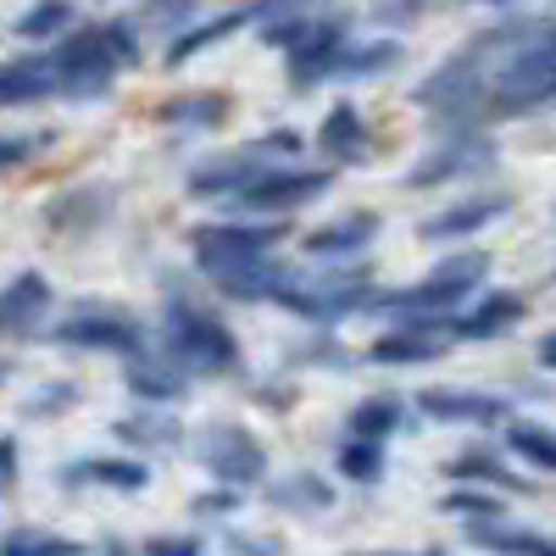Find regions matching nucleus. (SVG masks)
Masks as SVG:
<instances>
[{
	"label": "nucleus",
	"mask_w": 556,
	"mask_h": 556,
	"mask_svg": "<svg viewBox=\"0 0 556 556\" xmlns=\"http://www.w3.org/2000/svg\"><path fill=\"white\" fill-rule=\"evenodd\" d=\"M78 395H84V390H78L73 379H51V384H39V390L23 401V412H28V417H62V412L78 406Z\"/></svg>",
	"instance_id": "obj_38"
},
{
	"label": "nucleus",
	"mask_w": 556,
	"mask_h": 556,
	"mask_svg": "<svg viewBox=\"0 0 556 556\" xmlns=\"http://www.w3.org/2000/svg\"><path fill=\"white\" fill-rule=\"evenodd\" d=\"M473 39L495 62L490 117H523L556 101V17H506Z\"/></svg>",
	"instance_id": "obj_1"
},
{
	"label": "nucleus",
	"mask_w": 556,
	"mask_h": 556,
	"mask_svg": "<svg viewBox=\"0 0 556 556\" xmlns=\"http://www.w3.org/2000/svg\"><path fill=\"white\" fill-rule=\"evenodd\" d=\"M290 262H273V256H256L251 267H240V273H228V278H217V295L223 301H240V306H256V301H278V290L290 285Z\"/></svg>",
	"instance_id": "obj_29"
},
{
	"label": "nucleus",
	"mask_w": 556,
	"mask_h": 556,
	"mask_svg": "<svg viewBox=\"0 0 556 556\" xmlns=\"http://www.w3.org/2000/svg\"><path fill=\"white\" fill-rule=\"evenodd\" d=\"M228 556H285V540L273 534H223Z\"/></svg>",
	"instance_id": "obj_45"
},
{
	"label": "nucleus",
	"mask_w": 556,
	"mask_h": 556,
	"mask_svg": "<svg viewBox=\"0 0 556 556\" xmlns=\"http://www.w3.org/2000/svg\"><path fill=\"white\" fill-rule=\"evenodd\" d=\"M445 479L451 484H484V490H506V495H534V484L513 468V462H501L495 445H473L445 462Z\"/></svg>",
	"instance_id": "obj_25"
},
{
	"label": "nucleus",
	"mask_w": 556,
	"mask_h": 556,
	"mask_svg": "<svg viewBox=\"0 0 556 556\" xmlns=\"http://www.w3.org/2000/svg\"><path fill=\"white\" fill-rule=\"evenodd\" d=\"M401 424H406V401H401V395H367V401H356L351 417H345V429L362 434V440H390Z\"/></svg>",
	"instance_id": "obj_32"
},
{
	"label": "nucleus",
	"mask_w": 556,
	"mask_h": 556,
	"mask_svg": "<svg viewBox=\"0 0 556 556\" xmlns=\"http://www.w3.org/2000/svg\"><path fill=\"white\" fill-rule=\"evenodd\" d=\"M468 7H513V0H468Z\"/></svg>",
	"instance_id": "obj_53"
},
{
	"label": "nucleus",
	"mask_w": 556,
	"mask_h": 556,
	"mask_svg": "<svg viewBox=\"0 0 556 556\" xmlns=\"http://www.w3.org/2000/svg\"><path fill=\"white\" fill-rule=\"evenodd\" d=\"M256 401H262L267 412H290L295 390H290V384H256Z\"/></svg>",
	"instance_id": "obj_48"
},
{
	"label": "nucleus",
	"mask_w": 556,
	"mask_h": 556,
	"mask_svg": "<svg viewBox=\"0 0 556 556\" xmlns=\"http://www.w3.org/2000/svg\"><path fill=\"white\" fill-rule=\"evenodd\" d=\"M73 0H34V7L12 23V34L17 39H28V45H51V39H62L67 28H73Z\"/></svg>",
	"instance_id": "obj_34"
},
{
	"label": "nucleus",
	"mask_w": 556,
	"mask_h": 556,
	"mask_svg": "<svg viewBox=\"0 0 556 556\" xmlns=\"http://www.w3.org/2000/svg\"><path fill=\"white\" fill-rule=\"evenodd\" d=\"M62 96V73L51 51H23L12 62H0V106H34Z\"/></svg>",
	"instance_id": "obj_21"
},
{
	"label": "nucleus",
	"mask_w": 556,
	"mask_h": 556,
	"mask_svg": "<svg viewBox=\"0 0 556 556\" xmlns=\"http://www.w3.org/2000/svg\"><path fill=\"white\" fill-rule=\"evenodd\" d=\"M156 334H162V351H167L178 367H190L195 379H223V374H235V367H240V340H235V329H228L217 312L184 301V295L167 301Z\"/></svg>",
	"instance_id": "obj_3"
},
{
	"label": "nucleus",
	"mask_w": 556,
	"mask_h": 556,
	"mask_svg": "<svg viewBox=\"0 0 556 556\" xmlns=\"http://www.w3.org/2000/svg\"><path fill=\"white\" fill-rule=\"evenodd\" d=\"M468 545H479V551H490V556H556V534L506 523V518L468 523Z\"/></svg>",
	"instance_id": "obj_27"
},
{
	"label": "nucleus",
	"mask_w": 556,
	"mask_h": 556,
	"mask_svg": "<svg viewBox=\"0 0 556 556\" xmlns=\"http://www.w3.org/2000/svg\"><path fill=\"white\" fill-rule=\"evenodd\" d=\"M484 273H490V256L484 251H456V256L434 262L424 278H417V285L384 290L379 295V312L395 317V323H417V329H445L451 334V317L484 290Z\"/></svg>",
	"instance_id": "obj_2"
},
{
	"label": "nucleus",
	"mask_w": 556,
	"mask_h": 556,
	"mask_svg": "<svg viewBox=\"0 0 556 556\" xmlns=\"http://www.w3.org/2000/svg\"><path fill=\"white\" fill-rule=\"evenodd\" d=\"M278 240H285V223H278V217L195 223V228H190V256H195V273L206 278V285H217V278L251 267L256 256H273Z\"/></svg>",
	"instance_id": "obj_6"
},
{
	"label": "nucleus",
	"mask_w": 556,
	"mask_h": 556,
	"mask_svg": "<svg viewBox=\"0 0 556 556\" xmlns=\"http://www.w3.org/2000/svg\"><path fill=\"white\" fill-rule=\"evenodd\" d=\"M195 12H201V0H146V23L156 34H184L195 23Z\"/></svg>",
	"instance_id": "obj_39"
},
{
	"label": "nucleus",
	"mask_w": 556,
	"mask_h": 556,
	"mask_svg": "<svg viewBox=\"0 0 556 556\" xmlns=\"http://www.w3.org/2000/svg\"><path fill=\"white\" fill-rule=\"evenodd\" d=\"M112 201L117 195L106 190V184H73V190H62L51 206H45V228H51V235H89V228H101Z\"/></svg>",
	"instance_id": "obj_24"
},
{
	"label": "nucleus",
	"mask_w": 556,
	"mask_h": 556,
	"mask_svg": "<svg viewBox=\"0 0 556 556\" xmlns=\"http://www.w3.org/2000/svg\"><path fill=\"white\" fill-rule=\"evenodd\" d=\"M513 212V195L506 190H484V195H468V201H451L445 212L424 217L417 223V240H429V245H445V240H468L479 235V228H490L495 217Z\"/></svg>",
	"instance_id": "obj_14"
},
{
	"label": "nucleus",
	"mask_w": 556,
	"mask_h": 556,
	"mask_svg": "<svg viewBox=\"0 0 556 556\" xmlns=\"http://www.w3.org/2000/svg\"><path fill=\"white\" fill-rule=\"evenodd\" d=\"M56 73H62V96L67 101H106L112 96V84L123 73V56H117V45L106 34V23H89V28H67L56 39Z\"/></svg>",
	"instance_id": "obj_7"
},
{
	"label": "nucleus",
	"mask_w": 556,
	"mask_h": 556,
	"mask_svg": "<svg viewBox=\"0 0 556 556\" xmlns=\"http://www.w3.org/2000/svg\"><path fill=\"white\" fill-rule=\"evenodd\" d=\"M334 468H340V479H351V484H362V490H379L384 473H390V451H384V440L351 434V440L334 451Z\"/></svg>",
	"instance_id": "obj_31"
},
{
	"label": "nucleus",
	"mask_w": 556,
	"mask_h": 556,
	"mask_svg": "<svg viewBox=\"0 0 556 556\" xmlns=\"http://www.w3.org/2000/svg\"><path fill=\"white\" fill-rule=\"evenodd\" d=\"M440 513L462 523H484V518H506V501L490 495L484 484H456L451 495H440Z\"/></svg>",
	"instance_id": "obj_36"
},
{
	"label": "nucleus",
	"mask_w": 556,
	"mask_h": 556,
	"mask_svg": "<svg viewBox=\"0 0 556 556\" xmlns=\"http://www.w3.org/2000/svg\"><path fill=\"white\" fill-rule=\"evenodd\" d=\"M156 123H162V128H195V134L223 128V123H228V96H223V89H190V96H167V101L156 106Z\"/></svg>",
	"instance_id": "obj_30"
},
{
	"label": "nucleus",
	"mask_w": 556,
	"mask_h": 556,
	"mask_svg": "<svg viewBox=\"0 0 556 556\" xmlns=\"http://www.w3.org/2000/svg\"><path fill=\"white\" fill-rule=\"evenodd\" d=\"M17 473H23L17 434H0V495H12V490H17Z\"/></svg>",
	"instance_id": "obj_46"
},
{
	"label": "nucleus",
	"mask_w": 556,
	"mask_h": 556,
	"mask_svg": "<svg viewBox=\"0 0 556 556\" xmlns=\"http://www.w3.org/2000/svg\"><path fill=\"white\" fill-rule=\"evenodd\" d=\"M56 479V490H117V495H139L151 484V468L139 456H78V462H67V468H56L51 473Z\"/></svg>",
	"instance_id": "obj_15"
},
{
	"label": "nucleus",
	"mask_w": 556,
	"mask_h": 556,
	"mask_svg": "<svg viewBox=\"0 0 556 556\" xmlns=\"http://www.w3.org/2000/svg\"><path fill=\"white\" fill-rule=\"evenodd\" d=\"M379 285L367 278V267H329V273H290V285L278 290V306L290 317H306L312 329H334V323L356 312H379Z\"/></svg>",
	"instance_id": "obj_4"
},
{
	"label": "nucleus",
	"mask_w": 556,
	"mask_h": 556,
	"mask_svg": "<svg viewBox=\"0 0 556 556\" xmlns=\"http://www.w3.org/2000/svg\"><path fill=\"white\" fill-rule=\"evenodd\" d=\"M123 384H128V395H134V401H151V406H178L184 395H190L195 374H190V367H178L167 351H162V356L139 351V356H128V367H123Z\"/></svg>",
	"instance_id": "obj_18"
},
{
	"label": "nucleus",
	"mask_w": 556,
	"mask_h": 556,
	"mask_svg": "<svg viewBox=\"0 0 556 556\" xmlns=\"http://www.w3.org/2000/svg\"><path fill=\"white\" fill-rule=\"evenodd\" d=\"M112 434H117L128 451H178L184 440H190V429L173 417V406H151V401H139L128 417H117Z\"/></svg>",
	"instance_id": "obj_23"
},
{
	"label": "nucleus",
	"mask_w": 556,
	"mask_h": 556,
	"mask_svg": "<svg viewBox=\"0 0 556 556\" xmlns=\"http://www.w3.org/2000/svg\"><path fill=\"white\" fill-rule=\"evenodd\" d=\"M251 7H256L262 23H267V17H285V12H306L312 0H251Z\"/></svg>",
	"instance_id": "obj_49"
},
{
	"label": "nucleus",
	"mask_w": 556,
	"mask_h": 556,
	"mask_svg": "<svg viewBox=\"0 0 556 556\" xmlns=\"http://www.w3.org/2000/svg\"><path fill=\"white\" fill-rule=\"evenodd\" d=\"M534 356H540V367H551V374H556V329H551V334H540Z\"/></svg>",
	"instance_id": "obj_50"
},
{
	"label": "nucleus",
	"mask_w": 556,
	"mask_h": 556,
	"mask_svg": "<svg viewBox=\"0 0 556 556\" xmlns=\"http://www.w3.org/2000/svg\"><path fill=\"white\" fill-rule=\"evenodd\" d=\"M506 451L540 473H556V429L545 424H506Z\"/></svg>",
	"instance_id": "obj_35"
},
{
	"label": "nucleus",
	"mask_w": 556,
	"mask_h": 556,
	"mask_svg": "<svg viewBox=\"0 0 556 556\" xmlns=\"http://www.w3.org/2000/svg\"><path fill=\"white\" fill-rule=\"evenodd\" d=\"M301 146H306V139L295 128H267L262 139H251V146H235V151H223V156L190 167V184H184V190H190L195 201H235L245 184L262 178L273 162H295Z\"/></svg>",
	"instance_id": "obj_5"
},
{
	"label": "nucleus",
	"mask_w": 556,
	"mask_h": 556,
	"mask_svg": "<svg viewBox=\"0 0 556 556\" xmlns=\"http://www.w3.org/2000/svg\"><path fill=\"white\" fill-rule=\"evenodd\" d=\"M434 556H445V551H434Z\"/></svg>",
	"instance_id": "obj_55"
},
{
	"label": "nucleus",
	"mask_w": 556,
	"mask_h": 556,
	"mask_svg": "<svg viewBox=\"0 0 556 556\" xmlns=\"http://www.w3.org/2000/svg\"><path fill=\"white\" fill-rule=\"evenodd\" d=\"M501 162L495 139L484 128H445V139L417 156L406 173H401V190H440V184H468V178H484L490 167Z\"/></svg>",
	"instance_id": "obj_9"
},
{
	"label": "nucleus",
	"mask_w": 556,
	"mask_h": 556,
	"mask_svg": "<svg viewBox=\"0 0 556 556\" xmlns=\"http://www.w3.org/2000/svg\"><path fill=\"white\" fill-rule=\"evenodd\" d=\"M139 551H146V556H206V540L201 534H156Z\"/></svg>",
	"instance_id": "obj_44"
},
{
	"label": "nucleus",
	"mask_w": 556,
	"mask_h": 556,
	"mask_svg": "<svg viewBox=\"0 0 556 556\" xmlns=\"http://www.w3.org/2000/svg\"><path fill=\"white\" fill-rule=\"evenodd\" d=\"M45 146H51V134H0V173H7V167H23L28 156H39Z\"/></svg>",
	"instance_id": "obj_42"
},
{
	"label": "nucleus",
	"mask_w": 556,
	"mask_h": 556,
	"mask_svg": "<svg viewBox=\"0 0 556 556\" xmlns=\"http://www.w3.org/2000/svg\"><path fill=\"white\" fill-rule=\"evenodd\" d=\"M317 146L334 167H362V162H374V128H367V117L351 101H334L317 123Z\"/></svg>",
	"instance_id": "obj_19"
},
{
	"label": "nucleus",
	"mask_w": 556,
	"mask_h": 556,
	"mask_svg": "<svg viewBox=\"0 0 556 556\" xmlns=\"http://www.w3.org/2000/svg\"><path fill=\"white\" fill-rule=\"evenodd\" d=\"M0 556H89V545L67 534H45V529H12L0 540Z\"/></svg>",
	"instance_id": "obj_37"
},
{
	"label": "nucleus",
	"mask_w": 556,
	"mask_h": 556,
	"mask_svg": "<svg viewBox=\"0 0 556 556\" xmlns=\"http://www.w3.org/2000/svg\"><path fill=\"white\" fill-rule=\"evenodd\" d=\"M429 424H462V429H501L513 417V401L490 390H462V384H429L412 401Z\"/></svg>",
	"instance_id": "obj_13"
},
{
	"label": "nucleus",
	"mask_w": 556,
	"mask_h": 556,
	"mask_svg": "<svg viewBox=\"0 0 556 556\" xmlns=\"http://www.w3.org/2000/svg\"><path fill=\"white\" fill-rule=\"evenodd\" d=\"M356 556H434V551H356Z\"/></svg>",
	"instance_id": "obj_52"
},
{
	"label": "nucleus",
	"mask_w": 556,
	"mask_h": 556,
	"mask_svg": "<svg viewBox=\"0 0 556 556\" xmlns=\"http://www.w3.org/2000/svg\"><path fill=\"white\" fill-rule=\"evenodd\" d=\"M401 67V39H362V45H345L340 56V78H384Z\"/></svg>",
	"instance_id": "obj_33"
},
{
	"label": "nucleus",
	"mask_w": 556,
	"mask_h": 556,
	"mask_svg": "<svg viewBox=\"0 0 556 556\" xmlns=\"http://www.w3.org/2000/svg\"><path fill=\"white\" fill-rule=\"evenodd\" d=\"M51 340L56 345H67V351H101V356H139V351H151V329L139 323L134 312H123V306H106V301H84V306H73L56 329H51Z\"/></svg>",
	"instance_id": "obj_8"
},
{
	"label": "nucleus",
	"mask_w": 556,
	"mask_h": 556,
	"mask_svg": "<svg viewBox=\"0 0 556 556\" xmlns=\"http://www.w3.org/2000/svg\"><path fill=\"white\" fill-rule=\"evenodd\" d=\"M290 362H295V367H356V362H351V351H345L334 334H317V340L295 345V351H290Z\"/></svg>",
	"instance_id": "obj_40"
},
{
	"label": "nucleus",
	"mask_w": 556,
	"mask_h": 556,
	"mask_svg": "<svg viewBox=\"0 0 556 556\" xmlns=\"http://www.w3.org/2000/svg\"><path fill=\"white\" fill-rule=\"evenodd\" d=\"M251 23H262V12L251 7H235V12H217V17H206V23H190L184 34H173V45H167V67H184L190 56H206L212 45H223L228 34H240V28H251Z\"/></svg>",
	"instance_id": "obj_26"
},
{
	"label": "nucleus",
	"mask_w": 556,
	"mask_h": 556,
	"mask_svg": "<svg viewBox=\"0 0 556 556\" xmlns=\"http://www.w3.org/2000/svg\"><path fill=\"white\" fill-rule=\"evenodd\" d=\"M379 228H384L379 212H345V217H334V223L312 228V235L301 240V251L317 256V262H356L362 251H374Z\"/></svg>",
	"instance_id": "obj_16"
},
{
	"label": "nucleus",
	"mask_w": 556,
	"mask_h": 556,
	"mask_svg": "<svg viewBox=\"0 0 556 556\" xmlns=\"http://www.w3.org/2000/svg\"><path fill=\"white\" fill-rule=\"evenodd\" d=\"M96 556H146V551H134L128 540H106V545H101Z\"/></svg>",
	"instance_id": "obj_51"
},
{
	"label": "nucleus",
	"mask_w": 556,
	"mask_h": 556,
	"mask_svg": "<svg viewBox=\"0 0 556 556\" xmlns=\"http://www.w3.org/2000/svg\"><path fill=\"white\" fill-rule=\"evenodd\" d=\"M523 312H529V301L518 290H484L473 306H462L451 317V340H468V345L473 340H501L523 323Z\"/></svg>",
	"instance_id": "obj_17"
},
{
	"label": "nucleus",
	"mask_w": 556,
	"mask_h": 556,
	"mask_svg": "<svg viewBox=\"0 0 556 556\" xmlns=\"http://www.w3.org/2000/svg\"><path fill=\"white\" fill-rule=\"evenodd\" d=\"M345 45H351V17H345V12H323V17H312L306 39L295 45V51H285V62H290V84H295V89H317V84L340 78Z\"/></svg>",
	"instance_id": "obj_12"
},
{
	"label": "nucleus",
	"mask_w": 556,
	"mask_h": 556,
	"mask_svg": "<svg viewBox=\"0 0 556 556\" xmlns=\"http://www.w3.org/2000/svg\"><path fill=\"white\" fill-rule=\"evenodd\" d=\"M0 384H7V362H0Z\"/></svg>",
	"instance_id": "obj_54"
},
{
	"label": "nucleus",
	"mask_w": 556,
	"mask_h": 556,
	"mask_svg": "<svg viewBox=\"0 0 556 556\" xmlns=\"http://www.w3.org/2000/svg\"><path fill=\"white\" fill-rule=\"evenodd\" d=\"M417 17H424V0H384V7H374V23H390V28L417 23Z\"/></svg>",
	"instance_id": "obj_47"
},
{
	"label": "nucleus",
	"mask_w": 556,
	"mask_h": 556,
	"mask_svg": "<svg viewBox=\"0 0 556 556\" xmlns=\"http://www.w3.org/2000/svg\"><path fill=\"white\" fill-rule=\"evenodd\" d=\"M267 501L285 518H323V513H334L340 495H334V484L323 473H285V479L267 484Z\"/></svg>",
	"instance_id": "obj_28"
},
{
	"label": "nucleus",
	"mask_w": 556,
	"mask_h": 556,
	"mask_svg": "<svg viewBox=\"0 0 556 556\" xmlns=\"http://www.w3.org/2000/svg\"><path fill=\"white\" fill-rule=\"evenodd\" d=\"M51 278H45L39 267H23L7 290H0V334H39V317H51Z\"/></svg>",
	"instance_id": "obj_20"
},
{
	"label": "nucleus",
	"mask_w": 556,
	"mask_h": 556,
	"mask_svg": "<svg viewBox=\"0 0 556 556\" xmlns=\"http://www.w3.org/2000/svg\"><path fill=\"white\" fill-rule=\"evenodd\" d=\"M245 506V490L240 484H212V490H201L195 501H190V513L195 518H235Z\"/></svg>",
	"instance_id": "obj_41"
},
{
	"label": "nucleus",
	"mask_w": 556,
	"mask_h": 556,
	"mask_svg": "<svg viewBox=\"0 0 556 556\" xmlns=\"http://www.w3.org/2000/svg\"><path fill=\"white\" fill-rule=\"evenodd\" d=\"M195 462L217 479V484H240V490H256L267 479V445L245 429V424H201L195 429Z\"/></svg>",
	"instance_id": "obj_11"
},
{
	"label": "nucleus",
	"mask_w": 556,
	"mask_h": 556,
	"mask_svg": "<svg viewBox=\"0 0 556 556\" xmlns=\"http://www.w3.org/2000/svg\"><path fill=\"white\" fill-rule=\"evenodd\" d=\"M451 345L445 329H417V323H395L390 334H379L374 345L362 351V362L374 367H424V362H440Z\"/></svg>",
	"instance_id": "obj_22"
},
{
	"label": "nucleus",
	"mask_w": 556,
	"mask_h": 556,
	"mask_svg": "<svg viewBox=\"0 0 556 556\" xmlns=\"http://www.w3.org/2000/svg\"><path fill=\"white\" fill-rule=\"evenodd\" d=\"M106 34H112V45H117L123 67H139V62H146V45H139V28H134L128 17H106Z\"/></svg>",
	"instance_id": "obj_43"
},
{
	"label": "nucleus",
	"mask_w": 556,
	"mask_h": 556,
	"mask_svg": "<svg viewBox=\"0 0 556 556\" xmlns=\"http://www.w3.org/2000/svg\"><path fill=\"white\" fill-rule=\"evenodd\" d=\"M329 184H334V162L329 167H295V162H273L262 178H251L245 190L228 201L235 212L245 217H290L301 206H312L317 195H329Z\"/></svg>",
	"instance_id": "obj_10"
}]
</instances>
